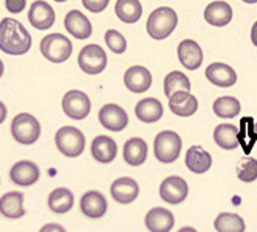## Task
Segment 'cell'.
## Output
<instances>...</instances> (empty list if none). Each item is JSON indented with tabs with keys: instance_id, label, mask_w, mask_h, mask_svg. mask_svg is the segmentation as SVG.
<instances>
[{
	"instance_id": "obj_26",
	"label": "cell",
	"mask_w": 257,
	"mask_h": 232,
	"mask_svg": "<svg viewBox=\"0 0 257 232\" xmlns=\"http://www.w3.org/2000/svg\"><path fill=\"white\" fill-rule=\"evenodd\" d=\"M124 160L132 165V166H140L146 162L148 157V145L143 138H131L125 141L124 145V151H122Z\"/></svg>"
},
{
	"instance_id": "obj_19",
	"label": "cell",
	"mask_w": 257,
	"mask_h": 232,
	"mask_svg": "<svg viewBox=\"0 0 257 232\" xmlns=\"http://www.w3.org/2000/svg\"><path fill=\"white\" fill-rule=\"evenodd\" d=\"M170 100V110L181 116V118H188L193 116L198 110V99L190 94V91H177L168 97Z\"/></svg>"
},
{
	"instance_id": "obj_24",
	"label": "cell",
	"mask_w": 257,
	"mask_h": 232,
	"mask_svg": "<svg viewBox=\"0 0 257 232\" xmlns=\"http://www.w3.org/2000/svg\"><path fill=\"white\" fill-rule=\"evenodd\" d=\"M91 154L93 157L100 163H110L114 160L118 154V146L114 140L107 135H99L91 143Z\"/></svg>"
},
{
	"instance_id": "obj_21",
	"label": "cell",
	"mask_w": 257,
	"mask_h": 232,
	"mask_svg": "<svg viewBox=\"0 0 257 232\" xmlns=\"http://www.w3.org/2000/svg\"><path fill=\"white\" fill-rule=\"evenodd\" d=\"M232 7L226 2H212L204 10V19L213 27H224L232 21Z\"/></svg>"
},
{
	"instance_id": "obj_11",
	"label": "cell",
	"mask_w": 257,
	"mask_h": 232,
	"mask_svg": "<svg viewBox=\"0 0 257 232\" xmlns=\"http://www.w3.org/2000/svg\"><path fill=\"white\" fill-rule=\"evenodd\" d=\"M29 21L38 30H49L55 24V11L44 0H36L29 10Z\"/></svg>"
},
{
	"instance_id": "obj_14",
	"label": "cell",
	"mask_w": 257,
	"mask_h": 232,
	"mask_svg": "<svg viewBox=\"0 0 257 232\" xmlns=\"http://www.w3.org/2000/svg\"><path fill=\"white\" fill-rule=\"evenodd\" d=\"M124 83L128 91H132L135 94H141L151 88L152 75L149 69H146L145 66H132L124 74Z\"/></svg>"
},
{
	"instance_id": "obj_43",
	"label": "cell",
	"mask_w": 257,
	"mask_h": 232,
	"mask_svg": "<svg viewBox=\"0 0 257 232\" xmlns=\"http://www.w3.org/2000/svg\"><path fill=\"white\" fill-rule=\"evenodd\" d=\"M55 2H66V0H55Z\"/></svg>"
},
{
	"instance_id": "obj_32",
	"label": "cell",
	"mask_w": 257,
	"mask_h": 232,
	"mask_svg": "<svg viewBox=\"0 0 257 232\" xmlns=\"http://www.w3.org/2000/svg\"><path fill=\"white\" fill-rule=\"evenodd\" d=\"M245 221L237 213H220L215 220V229L220 232H243L245 230Z\"/></svg>"
},
{
	"instance_id": "obj_7",
	"label": "cell",
	"mask_w": 257,
	"mask_h": 232,
	"mask_svg": "<svg viewBox=\"0 0 257 232\" xmlns=\"http://www.w3.org/2000/svg\"><path fill=\"white\" fill-rule=\"evenodd\" d=\"M61 107L68 118L82 121L91 111V100H89L88 94H85L80 89H71L63 96Z\"/></svg>"
},
{
	"instance_id": "obj_42",
	"label": "cell",
	"mask_w": 257,
	"mask_h": 232,
	"mask_svg": "<svg viewBox=\"0 0 257 232\" xmlns=\"http://www.w3.org/2000/svg\"><path fill=\"white\" fill-rule=\"evenodd\" d=\"M254 131H255V137H257V123H254Z\"/></svg>"
},
{
	"instance_id": "obj_1",
	"label": "cell",
	"mask_w": 257,
	"mask_h": 232,
	"mask_svg": "<svg viewBox=\"0 0 257 232\" xmlns=\"http://www.w3.org/2000/svg\"><path fill=\"white\" fill-rule=\"evenodd\" d=\"M32 47V36L24 25L11 18L0 21V50L8 55H24Z\"/></svg>"
},
{
	"instance_id": "obj_13",
	"label": "cell",
	"mask_w": 257,
	"mask_h": 232,
	"mask_svg": "<svg viewBox=\"0 0 257 232\" xmlns=\"http://www.w3.org/2000/svg\"><path fill=\"white\" fill-rule=\"evenodd\" d=\"M107 207H108V204H107L105 196L96 190L86 191L80 199L82 213L88 218H91V220H97V218L104 216L107 213Z\"/></svg>"
},
{
	"instance_id": "obj_34",
	"label": "cell",
	"mask_w": 257,
	"mask_h": 232,
	"mask_svg": "<svg viewBox=\"0 0 257 232\" xmlns=\"http://www.w3.org/2000/svg\"><path fill=\"white\" fill-rule=\"evenodd\" d=\"M105 43L114 54H124L127 49L125 38L118 30H108L105 33Z\"/></svg>"
},
{
	"instance_id": "obj_5",
	"label": "cell",
	"mask_w": 257,
	"mask_h": 232,
	"mask_svg": "<svg viewBox=\"0 0 257 232\" xmlns=\"http://www.w3.org/2000/svg\"><path fill=\"white\" fill-rule=\"evenodd\" d=\"M55 145L64 157H79L85 151V135L77 127L64 126L55 134Z\"/></svg>"
},
{
	"instance_id": "obj_9",
	"label": "cell",
	"mask_w": 257,
	"mask_h": 232,
	"mask_svg": "<svg viewBox=\"0 0 257 232\" xmlns=\"http://www.w3.org/2000/svg\"><path fill=\"white\" fill-rule=\"evenodd\" d=\"M99 121L107 131L121 132L128 124V116L122 107L116 104H107L99 110Z\"/></svg>"
},
{
	"instance_id": "obj_39",
	"label": "cell",
	"mask_w": 257,
	"mask_h": 232,
	"mask_svg": "<svg viewBox=\"0 0 257 232\" xmlns=\"http://www.w3.org/2000/svg\"><path fill=\"white\" fill-rule=\"evenodd\" d=\"M251 41H252V44L257 47V21L254 22L252 29H251Z\"/></svg>"
},
{
	"instance_id": "obj_3",
	"label": "cell",
	"mask_w": 257,
	"mask_h": 232,
	"mask_svg": "<svg viewBox=\"0 0 257 232\" xmlns=\"http://www.w3.org/2000/svg\"><path fill=\"white\" fill-rule=\"evenodd\" d=\"M11 135L19 145H33L41 135V124L30 113H19L11 123Z\"/></svg>"
},
{
	"instance_id": "obj_23",
	"label": "cell",
	"mask_w": 257,
	"mask_h": 232,
	"mask_svg": "<svg viewBox=\"0 0 257 232\" xmlns=\"http://www.w3.org/2000/svg\"><path fill=\"white\" fill-rule=\"evenodd\" d=\"M185 165L191 173L202 174L210 170L212 157L202 146H191L185 154Z\"/></svg>"
},
{
	"instance_id": "obj_20",
	"label": "cell",
	"mask_w": 257,
	"mask_h": 232,
	"mask_svg": "<svg viewBox=\"0 0 257 232\" xmlns=\"http://www.w3.org/2000/svg\"><path fill=\"white\" fill-rule=\"evenodd\" d=\"M0 215L8 220H18L25 215L24 195L21 191H8L0 198Z\"/></svg>"
},
{
	"instance_id": "obj_38",
	"label": "cell",
	"mask_w": 257,
	"mask_h": 232,
	"mask_svg": "<svg viewBox=\"0 0 257 232\" xmlns=\"http://www.w3.org/2000/svg\"><path fill=\"white\" fill-rule=\"evenodd\" d=\"M7 113H8V110H7L5 104H4L2 100H0V124H2L7 120Z\"/></svg>"
},
{
	"instance_id": "obj_12",
	"label": "cell",
	"mask_w": 257,
	"mask_h": 232,
	"mask_svg": "<svg viewBox=\"0 0 257 232\" xmlns=\"http://www.w3.org/2000/svg\"><path fill=\"white\" fill-rule=\"evenodd\" d=\"M40 168L38 165L32 160H21L13 165L10 171V177L16 185L21 187H30L40 179Z\"/></svg>"
},
{
	"instance_id": "obj_22",
	"label": "cell",
	"mask_w": 257,
	"mask_h": 232,
	"mask_svg": "<svg viewBox=\"0 0 257 232\" xmlns=\"http://www.w3.org/2000/svg\"><path fill=\"white\" fill-rule=\"evenodd\" d=\"M146 227L151 232H168L174 227V215L163 207H154L146 213Z\"/></svg>"
},
{
	"instance_id": "obj_29",
	"label": "cell",
	"mask_w": 257,
	"mask_h": 232,
	"mask_svg": "<svg viewBox=\"0 0 257 232\" xmlns=\"http://www.w3.org/2000/svg\"><path fill=\"white\" fill-rule=\"evenodd\" d=\"M114 13L122 22L135 24L143 15V7L140 0H118L114 5Z\"/></svg>"
},
{
	"instance_id": "obj_10",
	"label": "cell",
	"mask_w": 257,
	"mask_h": 232,
	"mask_svg": "<svg viewBox=\"0 0 257 232\" xmlns=\"http://www.w3.org/2000/svg\"><path fill=\"white\" fill-rule=\"evenodd\" d=\"M188 195L187 182L179 176L166 177L160 184V198L170 204H181Z\"/></svg>"
},
{
	"instance_id": "obj_17",
	"label": "cell",
	"mask_w": 257,
	"mask_h": 232,
	"mask_svg": "<svg viewBox=\"0 0 257 232\" xmlns=\"http://www.w3.org/2000/svg\"><path fill=\"white\" fill-rule=\"evenodd\" d=\"M113 199L119 204H131L137 199L140 187L132 177H119L110 187Z\"/></svg>"
},
{
	"instance_id": "obj_35",
	"label": "cell",
	"mask_w": 257,
	"mask_h": 232,
	"mask_svg": "<svg viewBox=\"0 0 257 232\" xmlns=\"http://www.w3.org/2000/svg\"><path fill=\"white\" fill-rule=\"evenodd\" d=\"M82 4H83V7L88 11H91V13H100V11H104L108 7L110 0H82Z\"/></svg>"
},
{
	"instance_id": "obj_40",
	"label": "cell",
	"mask_w": 257,
	"mask_h": 232,
	"mask_svg": "<svg viewBox=\"0 0 257 232\" xmlns=\"http://www.w3.org/2000/svg\"><path fill=\"white\" fill-rule=\"evenodd\" d=\"M4 75V63H2V60H0V77Z\"/></svg>"
},
{
	"instance_id": "obj_16",
	"label": "cell",
	"mask_w": 257,
	"mask_h": 232,
	"mask_svg": "<svg viewBox=\"0 0 257 232\" xmlns=\"http://www.w3.org/2000/svg\"><path fill=\"white\" fill-rule=\"evenodd\" d=\"M64 27L77 40H86L93 33L91 22L79 10H72L68 13L66 18H64Z\"/></svg>"
},
{
	"instance_id": "obj_28",
	"label": "cell",
	"mask_w": 257,
	"mask_h": 232,
	"mask_svg": "<svg viewBox=\"0 0 257 232\" xmlns=\"http://www.w3.org/2000/svg\"><path fill=\"white\" fill-rule=\"evenodd\" d=\"M47 204L52 212L55 213H66L72 209L74 205V195L69 188L58 187L49 195Z\"/></svg>"
},
{
	"instance_id": "obj_6",
	"label": "cell",
	"mask_w": 257,
	"mask_h": 232,
	"mask_svg": "<svg viewBox=\"0 0 257 232\" xmlns=\"http://www.w3.org/2000/svg\"><path fill=\"white\" fill-rule=\"evenodd\" d=\"M40 47L43 57L52 63L66 61L72 54V43L61 33H50L44 36Z\"/></svg>"
},
{
	"instance_id": "obj_18",
	"label": "cell",
	"mask_w": 257,
	"mask_h": 232,
	"mask_svg": "<svg viewBox=\"0 0 257 232\" xmlns=\"http://www.w3.org/2000/svg\"><path fill=\"white\" fill-rule=\"evenodd\" d=\"M205 77L207 80L216 86H221V88H229L235 85L237 82V74L235 71L229 66V64L224 63H212L205 69Z\"/></svg>"
},
{
	"instance_id": "obj_25",
	"label": "cell",
	"mask_w": 257,
	"mask_h": 232,
	"mask_svg": "<svg viewBox=\"0 0 257 232\" xmlns=\"http://www.w3.org/2000/svg\"><path fill=\"white\" fill-rule=\"evenodd\" d=\"M135 114L143 123H157L163 116V105L156 97H145L137 104Z\"/></svg>"
},
{
	"instance_id": "obj_8",
	"label": "cell",
	"mask_w": 257,
	"mask_h": 232,
	"mask_svg": "<svg viewBox=\"0 0 257 232\" xmlns=\"http://www.w3.org/2000/svg\"><path fill=\"white\" fill-rule=\"evenodd\" d=\"M79 66L86 74H100L107 66V54L105 50L97 44L85 46L79 54Z\"/></svg>"
},
{
	"instance_id": "obj_31",
	"label": "cell",
	"mask_w": 257,
	"mask_h": 232,
	"mask_svg": "<svg viewBox=\"0 0 257 232\" xmlns=\"http://www.w3.org/2000/svg\"><path fill=\"white\" fill-rule=\"evenodd\" d=\"M165 96L170 97L177 91H190V79L181 71H173L165 77Z\"/></svg>"
},
{
	"instance_id": "obj_4",
	"label": "cell",
	"mask_w": 257,
	"mask_h": 232,
	"mask_svg": "<svg viewBox=\"0 0 257 232\" xmlns=\"http://www.w3.org/2000/svg\"><path fill=\"white\" fill-rule=\"evenodd\" d=\"M182 151V138L173 131L160 132L154 140V154L162 163H173L179 159Z\"/></svg>"
},
{
	"instance_id": "obj_30",
	"label": "cell",
	"mask_w": 257,
	"mask_h": 232,
	"mask_svg": "<svg viewBox=\"0 0 257 232\" xmlns=\"http://www.w3.org/2000/svg\"><path fill=\"white\" fill-rule=\"evenodd\" d=\"M241 107H240V102L238 99L232 97V96H221L218 97L213 102V111L216 116L224 120H232L235 116H238Z\"/></svg>"
},
{
	"instance_id": "obj_36",
	"label": "cell",
	"mask_w": 257,
	"mask_h": 232,
	"mask_svg": "<svg viewBox=\"0 0 257 232\" xmlns=\"http://www.w3.org/2000/svg\"><path fill=\"white\" fill-rule=\"evenodd\" d=\"M25 5H27V0H5V7L10 13H13V15H18V13H21Z\"/></svg>"
},
{
	"instance_id": "obj_15",
	"label": "cell",
	"mask_w": 257,
	"mask_h": 232,
	"mask_svg": "<svg viewBox=\"0 0 257 232\" xmlns=\"http://www.w3.org/2000/svg\"><path fill=\"white\" fill-rule=\"evenodd\" d=\"M177 57L179 61L182 63V66L190 71H196L204 60L201 46L193 40H184L177 46Z\"/></svg>"
},
{
	"instance_id": "obj_27",
	"label": "cell",
	"mask_w": 257,
	"mask_h": 232,
	"mask_svg": "<svg viewBox=\"0 0 257 232\" xmlns=\"http://www.w3.org/2000/svg\"><path fill=\"white\" fill-rule=\"evenodd\" d=\"M213 140L220 148L232 151L240 145L238 143V127L234 124H229V123L216 126L213 131Z\"/></svg>"
},
{
	"instance_id": "obj_41",
	"label": "cell",
	"mask_w": 257,
	"mask_h": 232,
	"mask_svg": "<svg viewBox=\"0 0 257 232\" xmlns=\"http://www.w3.org/2000/svg\"><path fill=\"white\" fill-rule=\"evenodd\" d=\"M245 4H257V0H243Z\"/></svg>"
},
{
	"instance_id": "obj_37",
	"label": "cell",
	"mask_w": 257,
	"mask_h": 232,
	"mask_svg": "<svg viewBox=\"0 0 257 232\" xmlns=\"http://www.w3.org/2000/svg\"><path fill=\"white\" fill-rule=\"evenodd\" d=\"M46 230H57V232H64V227L60 226V224H46L41 227V232H46Z\"/></svg>"
},
{
	"instance_id": "obj_2",
	"label": "cell",
	"mask_w": 257,
	"mask_h": 232,
	"mask_svg": "<svg viewBox=\"0 0 257 232\" xmlns=\"http://www.w3.org/2000/svg\"><path fill=\"white\" fill-rule=\"evenodd\" d=\"M177 27V15L170 7H160L151 13L146 24V30L154 40H165Z\"/></svg>"
},
{
	"instance_id": "obj_33",
	"label": "cell",
	"mask_w": 257,
	"mask_h": 232,
	"mask_svg": "<svg viewBox=\"0 0 257 232\" xmlns=\"http://www.w3.org/2000/svg\"><path fill=\"white\" fill-rule=\"evenodd\" d=\"M237 176L241 182H254L257 179V160L252 157H243L238 160Z\"/></svg>"
}]
</instances>
